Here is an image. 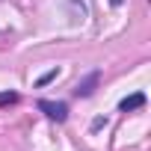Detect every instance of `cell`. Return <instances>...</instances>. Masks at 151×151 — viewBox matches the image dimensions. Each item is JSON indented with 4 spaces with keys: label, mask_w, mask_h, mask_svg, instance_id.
<instances>
[{
    "label": "cell",
    "mask_w": 151,
    "mask_h": 151,
    "mask_svg": "<svg viewBox=\"0 0 151 151\" xmlns=\"http://www.w3.org/2000/svg\"><path fill=\"white\" fill-rule=\"evenodd\" d=\"M89 127H92V130H101V127H107V116H95Z\"/></svg>",
    "instance_id": "cell-6"
},
{
    "label": "cell",
    "mask_w": 151,
    "mask_h": 151,
    "mask_svg": "<svg viewBox=\"0 0 151 151\" xmlns=\"http://www.w3.org/2000/svg\"><path fill=\"white\" fill-rule=\"evenodd\" d=\"M139 107H145V92H133V95H127V98L119 101V110L122 113H133Z\"/></svg>",
    "instance_id": "cell-3"
},
{
    "label": "cell",
    "mask_w": 151,
    "mask_h": 151,
    "mask_svg": "<svg viewBox=\"0 0 151 151\" xmlns=\"http://www.w3.org/2000/svg\"><path fill=\"white\" fill-rule=\"evenodd\" d=\"M56 74H59V68H50V71H45V74H42V77L36 80V86H47L50 80H56Z\"/></svg>",
    "instance_id": "cell-4"
},
{
    "label": "cell",
    "mask_w": 151,
    "mask_h": 151,
    "mask_svg": "<svg viewBox=\"0 0 151 151\" xmlns=\"http://www.w3.org/2000/svg\"><path fill=\"white\" fill-rule=\"evenodd\" d=\"M39 110H42L50 122H59V124L68 119V104H65V101H47V98H42V101H39Z\"/></svg>",
    "instance_id": "cell-1"
},
{
    "label": "cell",
    "mask_w": 151,
    "mask_h": 151,
    "mask_svg": "<svg viewBox=\"0 0 151 151\" xmlns=\"http://www.w3.org/2000/svg\"><path fill=\"white\" fill-rule=\"evenodd\" d=\"M9 104H18V92H0V107H9Z\"/></svg>",
    "instance_id": "cell-5"
},
{
    "label": "cell",
    "mask_w": 151,
    "mask_h": 151,
    "mask_svg": "<svg viewBox=\"0 0 151 151\" xmlns=\"http://www.w3.org/2000/svg\"><path fill=\"white\" fill-rule=\"evenodd\" d=\"M98 80H101V71H89L83 80H77V86H74V95H77V98H89V95L95 92Z\"/></svg>",
    "instance_id": "cell-2"
}]
</instances>
